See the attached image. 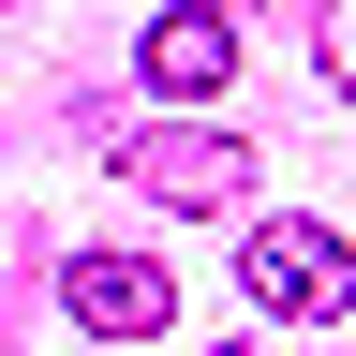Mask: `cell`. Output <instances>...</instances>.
Segmentation results:
<instances>
[{
  "mask_svg": "<svg viewBox=\"0 0 356 356\" xmlns=\"http://www.w3.org/2000/svg\"><path fill=\"white\" fill-rule=\"evenodd\" d=\"M238 282L282 312V327H341V312H356V238H341V222H252Z\"/></svg>",
  "mask_w": 356,
  "mask_h": 356,
  "instance_id": "cell-1",
  "label": "cell"
},
{
  "mask_svg": "<svg viewBox=\"0 0 356 356\" xmlns=\"http://www.w3.org/2000/svg\"><path fill=\"white\" fill-rule=\"evenodd\" d=\"M119 178H134V193H163V208H238L252 193V149H238V134H193V119H134L119 134Z\"/></svg>",
  "mask_w": 356,
  "mask_h": 356,
  "instance_id": "cell-2",
  "label": "cell"
},
{
  "mask_svg": "<svg viewBox=\"0 0 356 356\" xmlns=\"http://www.w3.org/2000/svg\"><path fill=\"white\" fill-rule=\"evenodd\" d=\"M60 297H74V327H104V341H149L163 312H178V282H163L149 252H74Z\"/></svg>",
  "mask_w": 356,
  "mask_h": 356,
  "instance_id": "cell-3",
  "label": "cell"
},
{
  "mask_svg": "<svg viewBox=\"0 0 356 356\" xmlns=\"http://www.w3.org/2000/svg\"><path fill=\"white\" fill-rule=\"evenodd\" d=\"M134 60H149V89H178V104H193V89H222V74H238V15H222V0H163Z\"/></svg>",
  "mask_w": 356,
  "mask_h": 356,
  "instance_id": "cell-4",
  "label": "cell"
},
{
  "mask_svg": "<svg viewBox=\"0 0 356 356\" xmlns=\"http://www.w3.org/2000/svg\"><path fill=\"white\" fill-rule=\"evenodd\" d=\"M312 44H327V89L356 104V0H327V15H312Z\"/></svg>",
  "mask_w": 356,
  "mask_h": 356,
  "instance_id": "cell-5",
  "label": "cell"
}]
</instances>
